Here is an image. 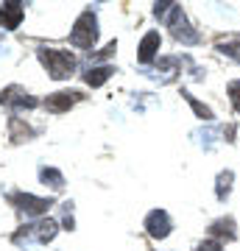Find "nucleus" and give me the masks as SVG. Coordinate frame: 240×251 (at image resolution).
Segmentation results:
<instances>
[{
    "mask_svg": "<svg viewBox=\"0 0 240 251\" xmlns=\"http://www.w3.org/2000/svg\"><path fill=\"white\" fill-rule=\"evenodd\" d=\"M185 98L190 100V106L196 109V115H198V117H204V120H210V117H213V112H210V109H207L204 103H198V100L193 98V95H187V92H185Z\"/></svg>",
    "mask_w": 240,
    "mask_h": 251,
    "instance_id": "2eb2a0df",
    "label": "nucleus"
},
{
    "mask_svg": "<svg viewBox=\"0 0 240 251\" xmlns=\"http://www.w3.org/2000/svg\"><path fill=\"white\" fill-rule=\"evenodd\" d=\"M229 98H232V103H235V109L240 112V81H232L229 84Z\"/></svg>",
    "mask_w": 240,
    "mask_h": 251,
    "instance_id": "dca6fc26",
    "label": "nucleus"
},
{
    "mask_svg": "<svg viewBox=\"0 0 240 251\" xmlns=\"http://www.w3.org/2000/svg\"><path fill=\"white\" fill-rule=\"evenodd\" d=\"M232 179H235V176H232V171H226V173H221V176H218V198H226V193L232 190Z\"/></svg>",
    "mask_w": 240,
    "mask_h": 251,
    "instance_id": "4468645a",
    "label": "nucleus"
},
{
    "mask_svg": "<svg viewBox=\"0 0 240 251\" xmlns=\"http://www.w3.org/2000/svg\"><path fill=\"white\" fill-rule=\"evenodd\" d=\"M198 251H221V243H201Z\"/></svg>",
    "mask_w": 240,
    "mask_h": 251,
    "instance_id": "a211bd4d",
    "label": "nucleus"
},
{
    "mask_svg": "<svg viewBox=\"0 0 240 251\" xmlns=\"http://www.w3.org/2000/svg\"><path fill=\"white\" fill-rule=\"evenodd\" d=\"M28 234H34L39 243H48L56 237V224L53 221H36L34 226H28Z\"/></svg>",
    "mask_w": 240,
    "mask_h": 251,
    "instance_id": "9d476101",
    "label": "nucleus"
},
{
    "mask_svg": "<svg viewBox=\"0 0 240 251\" xmlns=\"http://www.w3.org/2000/svg\"><path fill=\"white\" fill-rule=\"evenodd\" d=\"M165 17H168V25H170V31H173L176 39H182V42H196V39H198L196 31H190V28H187V20H185V14H182L179 6H170V11L165 14Z\"/></svg>",
    "mask_w": 240,
    "mask_h": 251,
    "instance_id": "7ed1b4c3",
    "label": "nucleus"
},
{
    "mask_svg": "<svg viewBox=\"0 0 240 251\" xmlns=\"http://www.w3.org/2000/svg\"><path fill=\"white\" fill-rule=\"evenodd\" d=\"M0 103H14V106H36V98H31V95H26V92H20V90H6V92H0Z\"/></svg>",
    "mask_w": 240,
    "mask_h": 251,
    "instance_id": "1a4fd4ad",
    "label": "nucleus"
},
{
    "mask_svg": "<svg viewBox=\"0 0 240 251\" xmlns=\"http://www.w3.org/2000/svg\"><path fill=\"white\" fill-rule=\"evenodd\" d=\"M145 229H148V234H151V237H157V240L168 237V234H170V218H168V212L154 209L151 215L145 218Z\"/></svg>",
    "mask_w": 240,
    "mask_h": 251,
    "instance_id": "39448f33",
    "label": "nucleus"
},
{
    "mask_svg": "<svg viewBox=\"0 0 240 251\" xmlns=\"http://www.w3.org/2000/svg\"><path fill=\"white\" fill-rule=\"evenodd\" d=\"M160 48V31H148L140 42V62H151Z\"/></svg>",
    "mask_w": 240,
    "mask_h": 251,
    "instance_id": "0eeeda50",
    "label": "nucleus"
},
{
    "mask_svg": "<svg viewBox=\"0 0 240 251\" xmlns=\"http://www.w3.org/2000/svg\"><path fill=\"white\" fill-rule=\"evenodd\" d=\"M79 98H81L79 92H59V95H51L45 103H48V109H51V112H64V109H70Z\"/></svg>",
    "mask_w": 240,
    "mask_h": 251,
    "instance_id": "6e6552de",
    "label": "nucleus"
},
{
    "mask_svg": "<svg viewBox=\"0 0 240 251\" xmlns=\"http://www.w3.org/2000/svg\"><path fill=\"white\" fill-rule=\"evenodd\" d=\"M20 20H23V6L20 3H3V9H0V25L17 28Z\"/></svg>",
    "mask_w": 240,
    "mask_h": 251,
    "instance_id": "423d86ee",
    "label": "nucleus"
},
{
    "mask_svg": "<svg viewBox=\"0 0 240 251\" xmlns=\"http://www.w3.org/2000/svg\"><path fill=\"white\" fill-rule=\"evenodd\" d=\"M109 75H112V67H92V70L84 75V81H87L89 87H101Z\"/></svg>",
    "mask_w": 240,
    "mask_h": 251,
    "instance_id": "9b49d317",
    "label": "nucleus"
},
{
    "mask_svg": "<svg viewBox=\"0 0 240 251\" xmlns=\"http://www.w3.org/2000/svg\"><path fill=\"white\" fill-rule=\"evenodd\" d=\"M11 201L28 215H45L53 204L51 198H36V196H28V193H17V196H11Z\"/></svg>",
    "mask_w": 240,
    "mask_h": 251,
    "instance_id": "20e7f679",
    "label": "nucleus"
},
{
    "mask_svg": "<svg viewBox=\"0 0 240 251\" xmlns=\"http://www.w3.org/2000/svg\"><path fill=\"white\" fill-rule=\"evenodd\" d=\"M39 59L53 78H67L76 70V59L67 50H39Z\"/></svg>",
    "mask_w": 240,
    "mask_h": 251,
    "instance_id": "f257e3e1",
    "label": "nucleus"
},
{
    "mask_svg": "<svg viewBox=\"0 0 240 251\" xmlns=\"http://www.w3.org/2000/svg\"><path fill=\"white\" fill-rule=\"evenodd\" d=\"M95 39H98V25H95V14L92 11H84L79 17V23L73 25V34H70V42L76 48H92L95 45Z\"/></svg>",
    "mask_w": 240,
    "mask_h": 251,
    "instance_id": "f03ea898",
    "label": "nucleus"
},
{
    "mask_svg": "<svg viewBox=\"0 0 240 251\" xmlns=\"http://www.w3.org/2000/svg\"><path fill=\"white\" fill-rule=\"evenodd\" d=\"M39 176H42L45 184H51V187H56V190L64 184V181H62V173L53 171V168H42V173H39Z\"/></svg>",
    "mask_w": 240,
    "mask_h": 251,
    "instance_id": "f8f14e48",
    "label": "nucleus"
},
{
    "mask_svg": "<svg viewBox=\"0 0 240 251\" xmlns=\"http://www.w3.org/2000/svg\"><path fill=\"white\" fill-rule=\"evenodd\" d=\"M11 134H14V140H28V137H31V128H28V126H23V120H20V117H11Z\"/></svg>",
    "mask_w": 240,
    "mask_h": 251,
    "instance_id": "ddd939ff",
    "label": "nucleus"
},
{
    "mask_svg": "<svg viewBox=\"0 0 240 251\" xmlns=\"http://www.w3.org/2000/svg\"><path fill=\"white\" fill-rule=\"evenodd\" d=\"M221 50L223 53H229V56H235L240 62V42H229V45H221Z\"/></svg>",
    "mask_w": 240,
    "mask_h": 251,
    "instance_id": "f3484780",
    "label": "nucleus"
}]
</instances>
